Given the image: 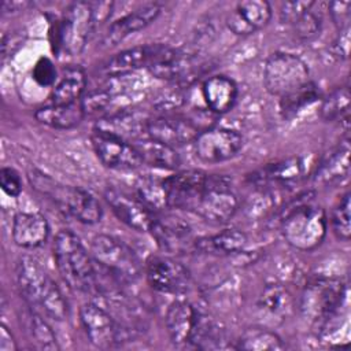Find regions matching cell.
Masks as SVG:
<instances>
[{
	"label": "cell",
	"instance_id": "cell-38",
	"mask_svg": "<svg viewBox=\"0 0 351 351\" xmlns=\"http://www.w3.org/2000/svg\"><path fill=\"white\" fill-rule=\"evenodd\" d=\"M350 192H346L335 204L330 214V226L335 236L341 241H348L351 237V219H350Z\"/></svg>",
	"mask_w": 351,
	"mask_h": 351
},
{
	"label": "cell",
	"instance_id": "cell-28",
	"mask_svg": "<svg viewBox=\"0 0 351 351\" xmlns=\"http://www.w3.org/2000/svg\"><path fill=\"white\" fill-rule=\"evenodd\" d=\"M147 121L148 119H143V118L137 117L136 112L123 110L121 112H117L107 118L100 119L96 123L95 129L132 143V140H134L138 136H141L143 133H145Z\"/></svg>",
	"mask_w": 351,
	"mask_h": 351
},
{
	"label": "cell",
	"instance_id": "cell-6",
	"mask_svg": "<svg viewBox=\"0 0 351 351\" xmlns=\"http://www.w3.org/2000/svg\"><path fill=\"white\" fill-rule=\"evenodd\" d=\"M90 255L95 263L118 282H133L143 271L136 252L110 234H96L92 239Z\"/></svg>",
	"mask_w": 351,
	"mask_h": 351
},
{
	"label": "cell",
	"instance_id": "cell-31",
	"mask_svg": "<svg viewBox=\"0 0 351 351\" xmlns=\"http://www.w3.org/2000/svg\"><path fill=\"white\" fill-rule=\"evenodd\" d=\"M303 173V162L299 156H292L281 162L267 165L261 171H258L254 180L259 182H274V184H288L296 181Z\"/></svg>",
	"mask_w": 351,
	"mask_h": 351
},
{
	"label": "cell",
	"instance_id": "cell-34",
	"mask_svg": "<svg viewBox=\"0 0 351 351\" xmlns=\"http://www.w3.org/2000/svg\"><path fill=\"white\" fill-rule=\"evenodd\" d=\"M189 343H192L196 348L202 350L222 348L226 347L225 332L214 321L199 317Z\"/></svg>",
	"mask_w": 351,
	"mask_h": 351
},
{
	"label": "cell",
	"instance_id": "cell-12",
	"mask_svg": "<svg viewBox=\"0 0 351 351\" xmlns=\"http://www.w3.org/2000/svg\"><path fill=\"white\" fill-rule=\"evenodd\" d=\"M144 270L148 284L163 293H184L191 285L189 270L170 256H149Z\"/></svg>",
	"mask_w": 351,
	"mask_h": 351
},
{
	"label": "cell",
	"instance_id": "cell-16",
	"mask_svg": "<svg viewBox=\"0 0 351 351\" xmlns=\"http://www.w3.org/2000/svg\"><path fill=\"white\" fill-rule=\"evenodd\" d=\"M149 233L166 252L181 254L195 250L196 240L186 222L173 215H156Z\"/></svg>",
	"mask_w": 351,
	"mask_h": 351
},
{
	"label": "cell",
	"instance_id": "cell-35",
	"mask_svg": "<svg viewBox=\"0 0 351 351\" xmlns=\"http://www.w3.org/2000/svg\"><path fill=\"white\" fill-rule=\"evenodd\" d=\"M318 97L319 89L313 81H310L298 90L280 99V112L284 118H292L306 106L313 104Z\"/></svg>",
	"mask_w": 351,
	"mask_h": 351
},
{
	"label": "cell",
	"instance_id": "cell-30",
	"mask_svg": "<svg viewBox=\"0 0 351 351\" xmlns=\"http://www.w3.org/2000/svg\"><path fill=\"white\" fill-rule=\"evenodd\" d=\"M134 145L140 152L143 165L145 163L152 167L173 170L177 169L181 163V159L176 152V148L158 143L149 137L137 141Z\"/></svg>",
	"mask_w": 351,
	"mask_h": 351
},
{
	"label": "cell",
	"instance_id": "cell-9",
	"mask_svg": "<svg viewBox=\"0 0 351 351\" xmlns=\"http://www.w3.org/2000/svg\"><path fill=\"white\" fill-rule=\"evenodd\" d=\"M239 200L232 189V182L225 176L207 174L204 186L202 188L192 211L200 218L214 222H228L237 211Z\"/></svg>",
	"mask_w": 351,
	"mask_h": 351
},
{
	"label": "cell",
	"instance_id": "cell-20",
	"mask_svg": "<svg viewBox=\"0 0 351 351\" xmlns=\"http://www.w3.org/2000/svg\"><path fill=\"white\" fill-rule=\"evenodd\" d=\"M147 69L156 78L177 80L192 70V59L180 49L156 44L154 56Z\"/></svg>",
	"mask_w": 351,
	"mask_h": 351
},
{
	"label": "cell",
	"instance_id": "cell-22",
	"mask_svg": "<svg viewBox=\"0 0 351 351\" xmlns=\"http://www.w3.org/2000/svg\"><path fill=\"white\" fill-rule=\"evenodd\" d=\"M155 45L156 44L137 45L115 53L101 64L100 74L114 78L126 75L141 67H148L155 52Z\"/></svg>",
	"mask_w": 351,
	"mask_h": 351
},
{
	"label": "cell",
	"instance_id": "cell-33",
	"mask_svg": "<svg viewBox=\"0 0 351 351\" xmlns=\"http://www.w3.org/2000/svg\"><path fill=\"white\" fill-rule=\"evenodd\" d=\"M350 88L339 86L335 88L321 103L319 115L325 122H336L347 119L350 110Z\"/></svg>",
	"mask_w": 351,
	"mask_h": 351
},
{
	"label": "cell",
	"instance_id": "cell-44",
	"mask_svg": "<svg viewBox=\"0 0 351 351\" xmlns=\"http://www.w3.org/2000/svg\"><path fill=\"white\" fill-rule=\"evenodd\" d=\"M34 80L41 85H51L58 80L53 64L47 58H41L33 70Z\"/></svg>",
	"mask_w": 351,
	"mask_h": 351
},
{
	"label": "cell",
	"instance_id": "cell-24",
	"mask_svg": "<svg viewBox=\"0 0 351 351\" xmlns=\"http://www.w3.org/2000/svg\"><path fill=\"white\" fill-rule=\"evenodd\" d=\"M237 85L226 75H214L204 81L202 95L206 106L215 114L229 111L237 99Z\"/></svg>",
	"mask_w": 351,
	"mask_h": 351
},
{
	"label": "cell",
	"instance_id": "cell-29",
	"mask_svg": "<svg viewBox=\"0 0 351 351\" xmlns=\"http://www.w3.org/2000/svg\"><path fill=\"white\" fill-rule=\"evenodd\" d=\"M350 173V148L348 145H340L325 155L321 163L317 166L313 180L315 184L326 185L337 181H343Z\"/></svg>",
	"mask_w": 351,
	"mask_h": 351
},
{
	"label": "cell",
	"instance_id": "cell-2",
	"mask_svg": "<svg viewBox=\"0 0 351 351\" xmlns=\"http://www.w3.org/2000/svg\"><path fill=\"white\" fill-rule=\"evenodd\" d=\"M53 258L59 274L71 289L86 293L99 291L96 263L73 230L62 229L56 233Z\"/></svg>",
	"mask_w": 351,
	"mask_h": 351
},
{
	"label": "cell",
	"instance_id": "cell-7",
	"mask_svg": "<svg viewBox=\"0 0 351 351\" xmlns=\"http://www.w3.org/2000/svg\"><path fill=\"white\" fill-rule=\"evenodd\" d=\"M96 25L97 15L93 3H71L55 26L56 47L69 56L81 53Z\"/></svg>",
	"mask_w": 351,
	"mask_h": 351
},
{
	"label": "cell",
	"instance_id": "cell-10",
	"mask_svg": "<svg viewBox=\"0 0 351 351\" xmlns=\"http://www.w3.org/2000/svg\"><path fill=\"white\" fill-rule=\"evenodd\" d=\"M243 136L229 128L202 130L193 141L195 154L204 163H219L234 158L243 148Z\"/></svg>",
	"mask_w": 351,
	"mask_h": 351
},
{
	"label": "cell",
	"instance_id": "cell-14",
	"mask_svg": "<svg viewBox=\"0 0 351 351\" xmlns=\"http://www.w3.org/2000/svg\"><path fill=\"white\" fill-rule=\"evenodd\" d=\"M80 319L90 344L110 348L121 340L122 329L112 315L96 303H85L80 308Z\"/></svg>",
	"mask_w": 351,
	"mask_h": 351
},
{
	"label": "cell",
	"instance_id": "cell-43",
	"mask_svg": "<svg viewBox=\"0 0 351 351\" xmlns=\"http://www.w3.org/2000/svg\"><path fill=\"white\" fill-rule=\"evenodd\" d=\"M350 1H332L329 3V14L333 23L340 29L350 26Z\"/></svg>",
	"mask_w": 351,
	"mask_h": 351
},
{
	"label": "cell",
	"instance_id": "cell-3",
	"mask_svg": "<svg viewBox=\"0 0 351 351\" xmlns=\"http://www.w3.org/2000/svg\"><path fill=\"white\" fill-rule=\"evenodd\" d=\"M32 186L41 195L52 200L59 210L85 225L97 223L103 217L99 200L86 189L63 185L48 174L33 169L29 171Z\"/></svg>",
	"mask_w": 351,
	"mask_h": 351
},
{
	"label": "cell",
	"instance_id": "cell-23",
	"mask_svg": "<svg viewBox=\"0 0 351 351\" xmlns=\"http://www.w3.org/2000/svg\"><path fill=\"white\" fill-rule=\"evenodd\" d=\"M199 314L195 307L186 300L173 302L166 311L165 324L169 337L173 344L182 346L189 343L196 326Z\"/></svg>",
	"mask_w": 351,
	"mask_h": 351
},
{
	"label": "cell",
	"instance_id": "cell-42",
	"mask_svg": "<svg viewBox=\"0 0 351 351\" xmlns=\"http://www.w3.org/2000/svg\"><path fill=\"white\" fill-rule=\"evenodd\" d=\"M0 186L4 193L11 197H16L22 191V181L19 174L12 167H1L0 170Z\"/></svg>",
	"mask_w": 351,
	"mask_h": 351
},
{
	"label": "cell",
	"instance_id": "cell-32",
	"mask_svg": "<svg viewBox=\"0 0 351 351\" xmlns=\"http://www.w3.org/2000/svg\"><path fill=\"white\" fill-rule=\"evenodd\" d=\"M237 350L245 351H280L285 348L281 337L266 328H250L239 337Z\"/></svg>",
	"mask_w": 351,
	"mask_h": 351
},
{
	"label": "cell",
	"instance_id": "cell-18",
	"mask_svg": "<svg viewBox=\"0 0 351 351\" xmlns=\"http://www.w3.org/2000/svg\"><path fill=\"white\" fill-rule=\"evenodd\" d=\"M271 18L266 0H244L226 15V26L236 36H250L265 27Z\"/></svg>",
	"mask_w": 351,
	"mask_h": 351
},
{
	"label": "cell",
	"instance_id": "cell-8",
	"mask_svg": "<svg viewBox=\"0 0 351 351\" xmlns=\"http://www.w3.org/2000/svg\"><path fill=\"white\" fill-rule=\"evenodd\" d=\"M310 81V69L300 56L291 52H273L267 56L263 84L270 95L281 99Z\"/></svg>",
	"mask_w": 351,
	"mask_h": 351
},
{
	"label": "cell",
	"instance_id": "cell-26",
	"mask_svg": "<svg viewBox=\"0 0 351 351\" xmlns=\"http://www.w3.org/2000/svg\"><path fill=\"white\" fill-rule=\"evenodd\" d=\"M86 88V74L80 66H67L58 77L51 92V103L70 104L80 101Z\"/></svg>",
	"mask_w": 351,
	"mask_h": 351
},
{
	"label": "cell",
	"instance_id": "cell-45",
	"mask_svg": "<svg viewBox=\"0 0 351 351\" xmlns=\"http://www.w3.org/2000/svg\"><path fill=\"white\" fill-rule=\"evenodd\" d=\"M330 51L339 59H347L350 52V26L340 29L336 40L333 41Z\"/></svg>",
	"mask_w": 351,
	"mask_h": 351
},
{
	"label": "cell",
	"instance_id": "cell-1",
	"mask_svg": "<svg viewBox=\"0 0 351 351\" xmlns=\"http://www.w3.org/2000/svg\"><path fill=\"white\" fill-rule=\"evenodd\" d=\"M16 281L27 304L52 319L62 321L67 315V303L56 282L32 256H22L16 263Z\"/></svg>",
	"mask_w": 351,
	"mask_h": 351
},
{
	"label": "cell",
	"instance_id": "cell-36",
	"mask_svg": "<svg viewBox=\"0 0 351 351\" xmlns=\"http://www.w3.org/2000/svg\"><path fill=\"white\" fill-rule=\"evenodd\" d=\"M258 306L263 313L281 318L291 307V295L280 284H267L259 296Z\"/></svg>",
	"mask_w": 351,
	"mask_h": 351
},
{
	"label": "cell",
	"instance_id": "cell-27",
	"mask_svg": "<svg viewBox=\"0 0 351 351\" xmlns=\"http://www.w3.org/2000/svg\"><path fill=\"white\" fill-rule=\"evenodd\" d=\"M247 236L236 228H228L213 236L202 237L195 243V251L211 255H233L244 250Z\"/></svg>",
	"mask_w": 351,
	"mask_h": 351
},
{
	"label": "cell",
	"instance_id": "cell-47",
	"mask_svg": "<svg viewBox=\"0 0 351 351\" xmlns=\"http://www.w3.org/2000/svg\"><path fill=\"white\" fill-rule=\"evenodd\" d=\"M18 344L16 340L14 339L11 330L5 326L1 325L0 328V351H16Z\"/></svg>",
	"mask_w": 351,
	"mask_h": 351
},
{
	"label": "cell",
	"instance_id": "cell-21",
	"mask_svg": "<svg viewBox=\"0 0 351 351\" xmlns=\"http://www.w3.org/2000/svg\"><path fill=\"white\" fill-rule=\"evenodd\" d=\"M49 234V225L38 213H18L12 221V240L26 250L41 247Z\"/></svg>",
	"mask_w": 351,
	"mask_h": 351
},
{
	"label": "cell",
	"instance_id": "cell-5",
	"mask_svg": "<svg viewBox=\"0 0 351 351\" xmlns=\"http://www.w3.org/2000/svg\"><path fill=\"white\" fill-rule=\"evenodd\" d=\"M346 291V284L335 277H318L308 281L299 300L302 317L313 325L326 326L343 306Z\"/></svg>",
	"mask_w": 351,
	"mask_h": 351
},
{
	"label": "cell",
	"instance_id": "cell-37",
	"mask_svg": "<svg viewBox=\"0 0 351 351\" xmlns=\"http://www.w3.org/2000/svg\"><path fill=\"white\" fill-rule=\"evenodd\" d=\"M137 197L141 199L152 211L167 207V196L163 178L143 177L136 184Z\"/></svg>",
	"mask_w": 351,
	"mask_h": 351
},
{
	"label": "cell",
	"instance_id": "cell-39",
	"mask_svg": "<svg viewBox=\"0 0 351 351\" xmlns=\"http://www.w3.org/2000/svg\"><path fill=\"white\" fill-rule=\"evenodd\" d=\"M29 330L33 341L41 350H56L58 343L53 330L48 325V322L36 311L30 314L29 319Z\"/></svg>",
	"mask_w": 351,
	"mask_h": 351
},
{
	"label": "cell",
	"instance_id": "cell-19",
	"mask_svg": "<svg viewBox=\"0 0 351 351\" xmlns=\"http://www.w3.org/2000/svg\"><path fill=\"white\" fill-rule=\"evenodd\" d=\"M162 7L156 3L143 5L140 8H136L134 11L126 14L125 16L117 19L110 25L107 32L103 36L101 45L103 47H114L122 40H125L128 36L147 27L149 23H152L160 14Z\"/></svg>",
	"mask_w": 351,
	"mask_h": 351
},
{
	"label": "cell",
	"instance_id": "cell-25",
	"mask_svg": "<svg viewBox=\"0 0 351 351\" xmlns=\"http://www.w3.org/2000/svg\"><path fill=\"white\" fill-rule=\"evenodd\" d=\"M85 115L86 114L81 100L70 104L51 103L34 111V118L40 123L53 129H63V130L78 126Z\"/></svg>",
	"mask_w": 351,
	"mask_h": 351
},
{
	"label": "cell",
	"instance_id": "cell-48",
	"mask_svg": "<svg viewBox=\"0 0 351 351\" xmlns=\"http://www.w3.org/2000/svg\"><path fill=\"white\" fill-rule=\"evenodd\" d=\"M26 5H29V3H21V1H4L1 4V10L4 12L7 11H19L21 8L23 10Z\"/></svg>",
	"mask_w": 351,
	"mask_h": 351
},
{
	"label": "cell",
	"instance_id": "cell-11",
	"mask_svg": "<svg viewBox=\"0 0 351 351\" xmlns=\"http://www.w3.org/2000/svg\"><path fill=\"white\" fill-rule=\"evenodd\" d=\"M90 143L96 156L106 167L133 170L143 165L138 149L130 141L95 129L90 136Z\"/></svg>",
	"mask_w": 351,
	"mask_h": 351
},
{
	"label": "cell",
	"instance_id": "cell-17",
	"mask_svg": "<svg viewBox=\"0 0 351 351\" xmlns=\"http://www.w3.org/2000/svg\"><path fill=\"white\" fill-rule=\"evenodd\" d=\"M206 180L207 173L202 170H185L163 178L167 207L192 211Z\"/></svg>",
	"mask_w": 351,
	"mask_h": 351
},
{
	"label": "cell",
	"instance_id": "cell-13",
	"mask_svg": "<svg viewBox=\"0 0 351 351\" xmlns=\"http://www.w3.org/2000/svg\"><path fill=\"white\" fill-rule=\"evenodd\" d=\"M200 132L193 119L180 114L149 118L145 126V133L149 138L171 148L193 143Z\"/></svg>",
	"mask_w": 351,
	"mask_h": 351
},
{
	"label": "cell",
	"instance_id": "cell-41",
	"mask_svg": "<svg viewBox=\"0 0 351 351\" xmlns=\"http://www.w3.org/2000/svg\"><path fill=\"white\" fill-rule=\"evenodd\" d=\"M314 5H315V1H310V0L282 3L280 8V19L282 23L292 25L302 14H304Z\"/></svg>",
	"mask_w": 351,
	"mask_h": 351
},
{
	"label": "cell",
	"instance_id": "cell-46",
	"mask_svg": "<svg viewBox=\"0 0 351 351\" xmlns=\"http://www.w3.org/2000/svg\"><path fill=\"white\" fill-rule=\"evenodd\" d=\"M22 32L16 30V32H8L5 34H3L1 38V55L3 59H5L7 56H11L23 43V37H22Z\"/></svg>",
	"mask_w": 351,
	"mask_h": 351
},
{
	"label": "cell",
	"instance_id": "cell-40",
	"mask_svg": "<svg viewBox=\"0 0 351 351\" xmlns=\"http://www.w3.org/2000/svg\"><path fill=\"white\" fill-rule=\"evenodd\" d=\"M295 34L300 40H310L315 37L321 30V18L310 8L304 14H302L292 25Z\"/></svg>",
	"mask_w": 351,
	"mask_h": 351
},
{
	"label": "cell",
	"instance_id": "cell-15",
	"mask_svg": "<svg viewBox=\"0 0 351 351\" xmlns=\"http://www.w3.org/2000/svg\"><path fill=\"white\" fill-rule=\"evenodd\" d=\"M104 197L112 213L123 223L137 232H149L156 214L141 199L117 188H108Z\"/></svg>",
	"mask_w": 351,
	"mask_h": 351
},
{
	"label": "cell",
	"instance_id": "cell-4",
	"mask_svg": "<svg viewBox=\"0 0 351 351\" xmlns=\"http://www.w3.org/2000/svg\"><path fill=\"white\" fill-rule=\"evenodd\" d=\"M328 229L325 210L313 202H302L291 208L281 223V232L285 241L300 251H313L318 248Z\"/></svg>",
	"mask_w": 351,
	"mask_h": 351
}]
</instances>
